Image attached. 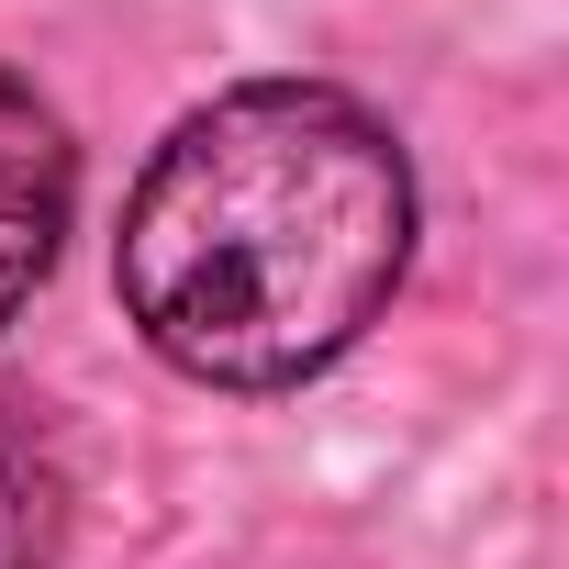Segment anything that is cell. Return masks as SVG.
<instances>
[{
    "label": "cell",
    "instance_id": "7a4b0ae2",
    "mask_svg": "<svg viewBox=\"0 0 569 569\" xmlns=\"http://www.w3.org/2000/svg\"><path fill=\"white\" fill-rule=\"evenodd\" d=\"M68 212H79L68 112H57L23 68H0V325L46 291V268H57V246H68Z\"/></svg>",
    "mask_w": 569,
    "mask_h": 569
},
{
    "label": "cell",
    "instance_id": "6da1fadb",
    "mask_svg": "<svg viewBox=\"0 0 569 569\" xmlns=\"http://www.w3.org/2000/svg\"><path fill=\"white\" fill-rule=\"evenodd\" d=\"M413 157L336 79H246L157 134L123 190L112 291L201 391L325 380L413 268Z\"/></svg>",
    "mask_w": 569,
    "mask_h": 569
},
{
    "label": "cell",
    "instance_id": "3957f363",
    "mask_svg": "<svg viewBox=\"0 0 569 569\" xmlns=\"http://www.w3.org/2000/svg\"><path fill=\"white\" fill-rule=\"evenodd\" d=\"M57 502L68 480H57L46 425L0 391V569H57Z\"/></svg>",
    "mask_w": 569,
    "mask_h": 569
}]
</instances>
